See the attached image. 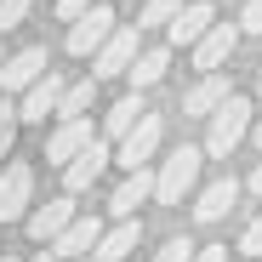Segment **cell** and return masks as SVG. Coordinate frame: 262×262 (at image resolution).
Instances as JSON below:
<instances>
[{
    "label": "cell",
    "mask_w": 262,
    "mask_h": 262,
    "mask_svg": "<svg viewBox=\"0 0 262 262\" xmlns=\"http://www.w3.org/2000/svg\"><path fill=\"white\" fill-rule=\"evenodd\" d=\"M245 34H262V0H245V17H239Z\"/></svg>",
    "instance_id": "27"
},
{
    "label": "cell",
    "mask_w": 262,
    "mask_h": 262,
    "mask_svg": "<svg viewBox=\"0 0 262 262\" xmlns=\"http://www.w3.org/2000/svg\"><path fill=\"white\" fill-rule=\"evenodd\" d=\"M239 34H245V29H234V23H211V29L200 34V46H194V69H200V74L223 69V63L234 57V46H239Z\"/></svg>",
    "instance_id": "7"
},
{
    "label": "cell",
    "mask_w": 262,
    "mask_h": 262,
    "mask_svg": "<svg viewBox=\"0 0 262 262\" xmlns=\"http://www.w3.org/2000/svg\"><path fill=\"white\" fill-rule=\"evenodd\" d=\"M52 256H57V251H40V256H29V262H52Z\"/></svg>",
    "instance_id": "30"
},
{
    "label": "cell",
    "mask_w": 262,
    "mask_h": 262,
    "mask_svg": "<svg viewBox=\"0 0 262 262\" xmlns=\"http://www.w3.org/2000/svg\"><path fill=\"white\" fill-rule=\"evenodd\" d=\"M97 137H92V114H63V125L46 137V160L52 165H69L80 148H92Z\"/></svg>",
    "instance_id": "6"
},
{
    "label": "cell",
    "mask_w": 262,
    "mask_h": 262,
    "mask_svg": "<svg viewBox=\"0 0 262 262\" xmlns=\"http://www.w3.org/2000/svg\"><path fill=\"white\" fill-rule=\"evenodd\" d=\"M160 137H165V131H160V120H154V114H143V120L120 137V154H114V160H120L125 171H137V165H148V160H154Z\"/></svg>",
    "instance_id": "8"
},
{
    "label": "cell",
    "mask_w": 262,
    "mask_h": 262,
    "mask_svg": "<svg viewBox=\"0 0 262 262\" xmlns=\"http://www.w3.org/2000/svg\"><path fill=\"white\" fill-rule=\"evenodd\" d=\"M114 29H120V23H114V12H108V0H97V6H85V12L74 17V29H69V52H74V57H92Z\"/></svg>",
    "instance_id": "4"
},
{
    "label": "cell",
    "mask_w": 262,
    "mask_h": 262,
    "mask_svg": "<svg viewBox=\"0 0 262 262\" xmlns=\"http://www.w3.org/2000/svg\"><path fill=\"white\" fill-rule=\"evenodd\" d=\"M97 239H103V223H97V216H74V223L52 239V251H57V256H85V251H97Z\"/></svg>",
    "instance_id": "18"
},
{
    "label": "cell",
    "mask_w": 262,
    "mask_h": 262,
    "mask_svg": "<svg viewBox=\"0 0 262 262\" xmlns=\"http://www.w3.org/2000/svg\"><path fill=\"white\" fill-rule=\"evenodd\" d=\"M29 6H34V0H0V29H17L29 17Z\"/></svg>",
    "instance_id": "25"
},
{
    "label": "cell",
    "mask_w": 262,
    "mask_h": 262,
    "mask_svg": "<svg viewBox=\"0 0 262 262\" xmlns=\"http://www.w3.org/2000/svg\"><path fill=\"white\" fill-rule=\"evenodd\" d=\"M74 216H80V211H74V194H63V200H46L40 211H29V234H34L40 245H52V239H57L69 223H74Z\"/></svg>",
    "instance_id": "12"
},
{
    "label": "cell",
    "mask_w": 262,
    "mask_h": 262,
    "mask_svg": "<svg viewBox=\"0 0 262 262\" xmlns=\"http://www.w3.org/2000/svg\"><path fill=\"white\" fill-rule=\"evenodd\" d=\"M154 188H160V177H148L143 165H137V171H125V183L108 194V211H114V216H137V205H143Z\"/></svg>",
    "instance_id": "14"
},
{
    "label": "cell",
    "mask_w": 262,
    "mask_h": 262,
    "mask_svg": "<svg viewBox=\"0 0 262 262\" xmlns=\"http://www.w3.org/2000/svg\"><path fill=\"white\" fill-rule=\"evenodd\" d=\"M92 103H97V74L63 92V103H57V120H63V114H92Z\"/></svg>",
    "instance_id": "21"
},
{
    "label": "cell",
    "mask_w": 262,
    "mask_h": 262,
    "mask_svg": "<svg viewBox=\"0 0 262 262\" xmlns=\"http://www.w3.org/2000/svg\"><path fill=\"white\" fill-rule=\"evenodd\" d=\"M228 97H234V92H228V80H223V69H211V74H205V80L194 85V92L183 97V108H188V114H200V120H211V114L223 108Z\"/></svg>",
    "instance_id": "16"
},
{
    "label": "cell",
    "mask_w": 262,
    "mask_h": 262,
    "mask_svg": "<svg viewBox=\"0 0 262 262\" xmlns=\"http://www.w3.org/2000/svg\"><path fill=\"white\" fill-rule=\"evenodd\" d=\"M137 34H143V23H137V29H131V23H120V29L103 40V46L92 52V74H97V80H114V74H125L131 63H137Z\"/></svg>",
    "instance_id": "3"
},
{
    "label": "cell",
    "mask_w": 262,
    "mask_h": 262,
    "mask_svg": "<svg viewBox=\"0 0 262 262\" xmlns=\"http://www.w3.org/2000/svg\"><path fill=\"white\" fill-rule=\"evenodd\" d=\"M200 148H177V154H171L165 165H160V188H154V200L160 205H183V194L200 183Z\"/></svg>",
    "instance_id": "2"
},
{
    "label": "cell",
    "mask_w": 262,
    "mask_h": 262,
    "mask_svg": "<svg viewBox=\"0 0 262 262\" xmlns=\"http://www.w3.org/2000/svg\"><path fill=\"white\" fill-rule=\"evenodd\" d=\"M63 92H69V85L57 80V69H46V74H40L34 85H29V92H17V103H23V120H46V114H57V103H63Z\"/></svg>",
    "instance_id": "10"
},
{
    "label": "cell",
    "mask_w": 262,
    "mask_h": 262,
    "mask_svg": "<svg viewBox=\"0 0 262 262\" xmlns=\"http://www.w3.org/2000/svg\"><path fill=\"white\" fill-rule=\"evenodd\" d=\"M52 69V57H46V46H23L12 63H0V92H29V85Z\"/></svg>",
    "instance_id": "9"
},
{
    "label": "cell",
    "mask_w": 262,
    "mask_h": 262,
    "mask_svg": "<svg viewBox=\"0 0 262 262\" xmlns=\"http://www.w3.org/2000/svg\"><path fill=\"white\" fill-rule=\"evenodd\" d=\"M194 262H228V245H200Z\"/></svg>",
    "instance_id": "29"
},
{
    "label": "cell",
    "mask_w": 262,
    "mask_h": 262,
    "mask_svg": "<svg viewBox=\"0 0 262 262\" xmlns=\"http://www.w3.org/2000/svg\"><path fill=\"white\" fill-rule=\"evenodd\" d=\"M194 251H200V245H188V239L177 234V239H165V245L154 251V262H194Z\"/></svg>",
    "instance_id": "24"
},
{
    "label": "cell",
    "mask_w": 262,
    "mask_h": 262,
    "mask_svg": "<svg viewBox=\"0 0 262 262\" xmlns=\"http://www.w3.org/2000/svg\"><path fill=\"white\" fill-rule=\"evenodd\" d=\"M251 188H256V194H262V165H256V177H251Z\"/></svg>",
    "instance_id": "31"
},
{
    "label": "cell",
    "mask_w": 262,
    "mask_h": 262,
    "mask_svg": "<svg viewBox=\"0 0 262 262\" xmlns=\"http://www.w3.org/2000/svg\"><path fill=\"white\" fill-rule=\"evenodd\" d=\"M148 108H143V92H131V97H120L114 108H108V120H103V131H108V137H125V131L131 125H137Z\"/></svg>",
    "instance_id": "20"
},
{
    "label": "cell",
    "mask_w": 262,
    "mask_h": 262,
    "mask_svg": "<svg viewBox=\"0 0 262 262\" xmlns=\"http://www.w3.org/2000/svg\"><path fill=\"white\" fill-rule=\"evenodd\" d=\"M29 205H34V171L29 165H6L0 171V228L29 216Z\"/></svg>",
    "instance_id": "5"
},
{
    "label": "cell",
    "mask_w": 262,
    "mask_h": 262,
    "mask_svg": "<svg viewBox=\"0 0 262 262\" xmlns=\"http://www.w3.org/2000/svg\"><path fill=\"white\" fill-rule=\"evenodd\" d=\"M165 69H171V40H165V46L137 52V63L125 69V80H131V92H148V85H160V80H165Z\"/></svg>",
    "instance_id": "19"
},
{
    "label": "cell",
    "mask_w": 262,
    "mask_h": 262,
    "mask_svg": "<svg viewBox=\"0 0 262 262\" xmlns=\"http://www.w3.org/2000/svg\"><path fill=\"white\" fill-rule=\"evenodd\" d=\"M216 23V6H205V0H194V6H183L177 17L165 23V40L171 46H200V34Z\"/></svg>",
    "instance_id": "13"
},
{
    "label": "cell",
    "mask_w": 262,
    "mask_h": 262,
    "mask_svg": "<svg viewBox=\"0 0 262 262\" xmlns=\"http://www.w3.org/2000/svg\"><path fill=\"white\" fill-rule=\"evenodd\" d=\"M69 262H85V256H69Z\"/></svg>",
    "instance_id": "34"
},
{
    "label": "cell",
    "mask_w": 262,
    "mask_h": 262,
    "mask_svg": "<svg viewBox=\"0 0 262 262\" xmlns=\"http://www.w3.org/2000/svg\"><path fill=\"white\" fill-rule=\"evenodd\" d=\"M85 6H97V0H57V17H63V23H74Z\"/></svg>",
    "instance_id": "28"
},
{
    "label": "cell",
    "mask_w": 262,
    "mask_h": 262,
    "mask_svg": "<svg viewBox=\"0 0 262 262\" xmlns=\"http://www.w3.org/2000/svg\"><path fill=\"white\" fill-rule=\"evenodd\" d=\"M0 262H17V256H6V251H0Z\"/></svg>",
    "instance_id": "33"
},
{
    "label": "cell",
    "mask_w": 262,
    "mask_h": 262,
    "mask_svg": "<svg viewBox=\"0 0 262 262\" xmlns=\"http://www.w3.org/2000/svg\"><path fill=\"white\" fill-rule=\"evenodd\" d=\"M17 120H23V103H0V154L12 148V137H17Z\"/></svg>",
    "instance_id": "23"
},
{
    "label": "cell",
    "mask_w": 262,
    "mask_h": 262,
    "mask_svg": "<svg viewBox=\"0 0 262 262\" xmlns=\"http://www.w3.org/2000/svg\"><path fill=\"white\" fill-rule=\"evenodd\" d=\"M239 251H245V256H262V216H256V223L239 234Z\"/></svg>",
    "instance_id": "26"
},
{
    "label": "cell",
    "mask_w": 262,
    "mask_h": 262,
    "mask_svg": "<svg viewBox=\"0 0 262 262\" xmlns=\"http://www.w3.org/2000/svg\"><path fill=\"white\" fill-rule=\"evenodd\" d=\"M251 137H256V148H262V120H256V131H251Z\"/></svg>",
    "instance_id": "32"
},
{
    "label": "cell",
    "mask_w": 262,
    "mask_h": 262,
    "mask_svg": "<svg viewBox=\"0 0 262 262\" xmlns=\"http://www.w3.org/2000/svg\"><path fill=\"white\" fill-rule=\"evenodd\" d=\"M114 154H108V143H92V148H80L69 165H63V188L69 194H85V188H92L97 177H103V165H108Z\"/></svg>",
    "instance_id": "11"
},
{
    "label": "cell",
    "mask_w": 262,
    "mask_h": 262,
    "mask_svg": "<svg viewBox=\"0 0 262 262\" xmlns=\"http://www.w3.org/2000/svg\"><path fill=\"white\" fill-rule=\"evenodd\" d=\"M234 200H239V183H234V177H216V183H205V194L194 200V216H200V223H223V216L234 211Z\"/></svg>",
    "instance_id": "17"
},
{
    "label": "cell",
    "mask_w": 262,
    "mask_h": 262,
    "mask_svg": "<svg viewBox=\"0 0 262 262\" xmlns=\"http://www.w3.org/2000/svg\"><path fill=\"white\" fill-rule=\"evenodd\" d=\"M137 239H143V223H137V216H120V223L97 239V251H92V256H97V262H125L131 251H137Z\"/></svg>",
    "instance_id": "15"
},
{
    "label": "cell",
    "mask_w": 262,
    "mask_h": 262,
    "mask_svg": "<svg viewBox=\"0 0 262 262\" xmlns=\"http://www.w3.org/2000/svg\"><path fill=\"white\" fill-rule=\"evenodd\" d=\"M251 131V103L245 97H228L223 108L211 114V131H205V154L211 160H228L234 148H239V137Z\"/></svg>",
    "instance_id": "1"
},
{
    "label": "cell",
    "mask_w": 262,
    "mask_h": 262,
    "mask_svg": "<svg viewBox=\"0 0 262 262\" xmlns=\"http://www.w3.org/2000/svg\"><path fill=\"white\" fill-rule=\"evenodd\" d=\"M177 12H183V0H148V6H143V17H137V23H143V29H165V23L177 17Z\"/></svg>",
    "instance_id": "22"
}]
</instances>
